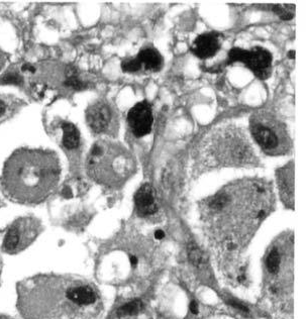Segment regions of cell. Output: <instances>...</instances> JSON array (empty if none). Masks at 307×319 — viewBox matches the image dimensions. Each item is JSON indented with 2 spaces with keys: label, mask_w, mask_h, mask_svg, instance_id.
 <instances>
[{
  "label": "cell",
  "mask_w": 307,
  "mask_h": 319,
  "mask_svg": "<svg viewBox=\"0 0 307 319\" xmlns=\"http://www.w3.org/2000/svg\"><path fill=\"white\" fill-rule=\"evenodd\" d=\"M96 290L73 277L42 275L18 286V306L29 319H83L98 305Z\"/></svg>",
  "instance_id": "1"
},
{
  "label": "cell",
  "mask_w": 307,
  "mask_h": 319,
  "mask_svg": "<svg viewBox=\"0 0 307 319\" xmlns=\"http://www.w3.org/2000/svg\"><path fill=\"white\" fill-rule=\"evenodd\" d=\"M272 201L268 184L255 180L237 182L205 203L203 218L209 229L226 237L228 246L235 248V237L255 229L269 213Z\"/></svg>",
  "instance_id": "2"
},
{
  "label": "cell",
  "mask_w": 307,
  "mask_h": 319,
  "mask_svg": "<svg viewBox=\"0 0 307 319\" xmlns=\"http://www.w3.org/2000/svg\"><path fill=\"white\" fill-rule=\"evenodd\" d=\"M60 164L55 154L41 150H19L5 163L2 185L21 203H39L49 197L60 179Z\"/></svg>",
  "instance_id": "3"
},
{
  "label": "cell",
  "mask_w": 307,
  "mask_h": 319,
  "mask_svg": "<svg viewBox=\"0 0 307 319\" xmlns=\"http://www.w3.org/2000/svg\"><path fill=\"white\" fill-rule=\"evenodd\" d=\"M89 175L100 184L117 187L126 181L134 170V162L122 144L111 140L94 143L88 157Z\"/></svg>",
  "instance_id": "4"
},
{
  "label": "cell",
  "mask_w": 307,
  "mask_h": 319,
  "mask_svg": "<svg viewBox=\"0 0 307 319\" xmlns=\"http://www.w3.org/2000/svg\"><path fill=\"white\" fill-rule=\"evenodd\" d=\"M250 131L267 153H284L289 147V137L285 126L267 111H258L249 120Z\"/></svg>",
  "instance_id": "5"
},
{
  "label": "cell",
  "mask_w": 307,
  "mask_h": 319,
  "mask_svg": "<svg viewBox=\"0 0 307 319\" xmlns=\"http://www.w3.org/2000/svg\"><path fill=\"white\" fill-rule=\"evenodd\" d=\"M215 156L229 163H242L249 159L250 150L246 136L236 128H225L213 138Z\"/></svg>",
  "instance_id": "6"
},
{
  "label": "cell",
  "mask_w": 307,
  "mask_h": 319,
  "mask_svg": "<svg viewBox=\"0 0 307 319\" xmlns=\"http://www.w3.org/2000/svg\"><path fill=\"white\" fill-rule=\"evenodd\" d=\"M41 223L31 217L16 220L7 230L3 248L9 254H16L29 247L40 235Z\"/></svg>",
  "instance_id": "7"
},
{
  "label": "cell",
  "mask_w": 307,
  "mask_h": 319,
  "mask_svg": "<svg viewBox=\"0 0 307 319\" xmlns=\"http://www.w3.org/2000/svg\"><path fill=\"white\" fill-rule=\"evenodd\" d=\"M127 122L132 133L142 137L149 134L152 130L153 112L152 107L147 101L135 104L128 112Z\"/></svg>",
  "instance_id": "8"
},
{
  "label": "cell",
  "mask_w": 307,
  "mask_h": 319,
  "mask_svg": "<svg viewBox=\"0 0 307 319\" xmlns=\"http://www.w3.org/2000/svg\"><path fill=\"white\" fill-rule=\"evenodd\" d=\"M244 64L260 79H267L271 73L272 56L260 47L247 51Z\"/></svg>",
  "instance_id": "9"
},
{
  "label": "cell",
  "mask_w": 307,
  "mask_h": 319,
  "mask_svg": "<svg viewBox=\"0 0 307 319\" xmlns=\"http://www.w3.org/2000/svg\"><path fill=\"white\" fill-rule=\"evenodd\" d=\"M111 110L104 102H96L92 104L86 112V119L89 127L95 132L105 131L111 122Z\"/></svg>",
  "instance_id": "10"
},
{
  "label": "cell",
  "mask_w": 307,
  "mask_h": 319,
  "mask_svg": "<svg viewBox=\"0 0 307 319\" xmlns=\"http://www.w3.org/2000/svg\"><path fill=\"white\" fill-rule=\"evenodd\" d=\"M221 45V38L214 33H207L199 36L192 45V52L200 59H207L214 56Z\"/></svg>",
  "instance_id": "11"
},
{
  "label": "cell",
  "mask_w": 307,
  "mask_h": 319,
  "mask_svg": "<svg viewBox=\"0 0 307 319\" xmlns=\"http://www.w3.org/2000/svg\"><path fill=\"white\" fill-rule=\"evenodd\" d=\"M137 212L143 216L154 214L158 209L156 193L150 184H145L137 190L134 196Z\"/></svg>",
  "instance_id": "12"
},
{
  "label": "cell",
  "mask_w": 307,
  "mask_h": 319,
  "mask_svg": "<svg viewBox=\"0 0 307 319\" xmlns=\"http://www.w3.org/2000/svg\"><path fill=\"white\" fill-rule=\"evenodd\" d=\"M278 183L280 187L282 198L289 206L294 203V168L289 165L278 172Z\"/></svg>",
  "instance_id": "13"
},
{
  "label": "cell",
  "mask_w": 307,
  "mask_h": 319,
  "mask_svg": "<svg viewBox=\"0 0 307 319\" xmlns=\"http://www.w3.org/2000/svg\"><path fill=\"white\" fill-rule=\"evenodd\" d=\"M139 62L142 63L147 70L159 71L163 66V58L160 53L153 48H147L142 50L137 55Z\"/></svg>",
  "instance_id": "14"
},
{
  "label": "cell",
  "mask_w": 307,
  "mask_h": 319,
  "mask_svg": "<svg viewBox=\"0 0 307 319\" xmlns=\"http://www.w3.org/2000/svg\"><path fill=\"white\" fill-rule=\"evenodd\" d=\"M63 129V144L68 150H74L79 146L80 135L77 128L69 123L62 125Z\"/></svg>",
  "instance_id": "15"
},
{
  "label": "cell",
  "mask_w": 307,
  "mask_h": 319,
  "mask_svg": "<svg viewBox=\"0 0 307 319\" xmlns=\"http://www.w3.org/2000/svg\"><path fill=\"white\" fill-rule=\"evenodd\" d=\"M266 266L271 274H277L279 272L281 267V255L278 251L273 250L269 253L266 259Z\"/></svg>",
  "instance_id": "16"
},
{
  "label": "cell",
  "mask_w": 307,
  "mask_h": 319,
  "mask_svg": "<svg viewBox=\"0 0 307 319\" xmlns=\"http://www.w3.org/2000/svg\"><path fill=\"white\" fill-rule=\"evenodd\" d=\"M143 309V302L141 300H132L126 304H124L123 306H122L119 311L118 314L119 316H131V315H135L137 314L139 311Z\"/></svg>",
  "instance_id": "17"
},
{
  "label": "cell",
  "mask_w": 307,
  "mask_h": 319,
  "mask_svg": "<svg viewBox=\"0 0 307 319\" xmlns=\"http://www.w3.org/2000/svg\"><path fill=\"white\" fill-rule=\"evenodd\" d=\"M272 10L280 16L283 20H290L294 14H295V6L294 5H281V4H276L272 6Z\"/></svg>",
  "instance_id": "18"
},
{
  "label": "cell",
  "mask_w": 307,
  "mask_h": 319,
  "mask_svg": "<svg viewBox=\"0 0 307 319\" xmlns=\"http://www.w3.org/2000/svg\"><path fill=\"white\" fill-rule=\"evenodd\" d=\"M247 50H244L241 48H234L229 53V61L230 63L241 62L244 63L246 58Z\"/></svg>",
  "instance_id": "19"
},
{
  "label": "cell",
  "mask_w": 307,
  "mask_h": 319,
  "mask_svg": "<svg viewBox=\"0 0 307 319\" xmlns=\"http://www.w3.org/2000/svg\"><path fill=\"white\" fill-rule=\"evenodd\" d=\"M122 67H123V71L133 73L142 68V63L139 62L138 58L135 57V58H132V59H128V60L123 61L122 64Z\"/></svg>",
  "instance_id": "20"
},
{
  "label": "cell",
  "mask_w": 307,
  "mask_h": 319,
  "mask_svg": "<svg viewBox=\"0 0 307 319\" xmlns=\"http://www.w3.org/2000/svg\"><path fill=\"white\" fill-rule=\"evenodd\" d=\"M189 258H190L191 262L194 265H196V266L201 265L202 262H203V256H202L201 253H200V251L197 250V249H195V248H193V249H191L189 251Z\"/></svg>",
  "instance_id": "21"
},
{
  "label": "cell",
  "mask_w": 307,
  "mask_h": 319,
  "mask_svg": "<svg viewBox=\"0 0 307 319\" xmlns=\"http://www.w3.org/2000/svg\"><path fill=\"white\" fill-rule=\"evenodd\" d=\"M10 111V102L4 97L0 96V122H1Z\"/></svg>",
  "instance_id": "22"
},
{
  "label": "cell",
  "mask_w": 307,
  "mask_h": 319,
  "mask_svg": "<svg viewBox=\"0 0 307 319\" xmlns=\"http://www.w3.org/2000/svg\"><path fill=\"white\" fill-rule=\"evenodd\" d=\"M2 83L5 84H20L21 83V77L17 75L16 73H10L4 77L2 80Z\"/></svg>",
  "instance_id": "23"
},
{
  "label": "cell",
  "mask_w": 307,
  "mask_h": 319,
  "mask_svg": "<svg viewBox=\"0 0 307 319\" xmlns=\"http://www.w3.org/2000/svg\"><path fill=\"white\" fill-rule=\"evenodd\" d=\"M229 303H230V305H231L232 307H234V308H236V309H238V310H240V311H243V312H247V311H248L247 308H246L244 304H242V303H240V302H238V301L231 300V301H229Z\"/></svg>",
  "instance_id": "24"
},
{
  "label": "cell",
  "mask_w": 307,
  "mask_h": 319,
  "mask_svg": "<svg viewBox=\"0 0 307 319\" xmlns=\"http://www.w3.org/2000/svg\"><path fill=\"white\" fill-rule=\"evenodd\" d=\"M189 308H190V311H191L193 314H197V313H198V311H199V309H198V305H197V303L195 302V301H192V302L190 303Z\"/></svg>",
  "instance_id": "25"
},
{
  "label": "cell",
  "mask_w": 307,
  "mask_h": 319,
  "mask_svg": "<svg viewBox=\"0 0 307 319\" xmlns=\"http://www.w3.org/2000/svg\"><path fill=\"white\" fill-rule=\"evenodd\" d=\"M155 238L157 240H163L165 238V233L162 229H158V230H156V233H155Z\"/></svg>",
  "instance_id": "26"
},
{
  "label": "cell",
  "mask_w": 307,
  "mask_h": 319,
  "mask_svg": "<svg viewBox=\"0 0 307 319\" xmlns=\"http://www.w3.org/2000/svg\"><path fill=\"white\" fill-rule=\"evenodd\" d=\"M129 259H130V264H131V266H132V267H135V266L137 265V258H136L135 256L131 255Z\"/></svg>",
  "instance_id": "27"
},
{
  "label": "cell",
  "mask_w": 307,
  "mask_h": 319,
  "mask_svg": "<svg viewBox=\"0 0 307 319\" xmlns=\"http://www.w3.org/2000/svg\"><path fill=\"white\" fill-rule=\"evenodd\" d=\"M2 63H3V60H2V57H1V56H0V68H1V66H2Z\"/></svg>",
  "instance_id": "28"
},
{
  "label": "cell",
  "mask_w": 307,
  "mask_h": 319,
  "mask_svg": "<svg viewBox=\"0 0 307 319\" xmlns=\"http://www.w3.org/2000/svg\"><path fill=\"white\" fill-rule=\"evenodd\" d=\"M0 319H9V318H6V317H0Z\"/></svg>",
  "instance_id": "29"
}]
</instances>
